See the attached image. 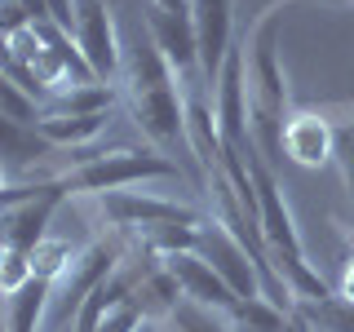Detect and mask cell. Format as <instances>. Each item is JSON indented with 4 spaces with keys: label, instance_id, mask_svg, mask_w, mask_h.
Returning <instances> with one entry per match:
<instances>
[{
    "label": "cell",
    "instance_id": "9a60e30c",
    "mask_svg": "<svg viewBox=\"0 0 354 332\" xmlns=\"http://www.w3.org/2000/svg\"><path fill=\"white\" fill-rule=\"evenodd\" d=\"M297 324L306 332H354V302L341 293H328V297H297L292 306Z\"/></svg>",
    "mask_w": 354,
    "mask_h": 332
},
{
    "label": "cell",
    "instance_id": "5bb4252c",
    "mask_svg": "<svg viewBox=\"0 0 354 332\" xmlns=\"http://www.w3.org/2000/svg\"><path fill=\"white\" fill-rule=\"evenodd\" d=\"M120 102V89L106 80H88V84H66L62 93H53L40 107V116H102Z\"/></svg>",
    "mask_w": 354,
    "mask_h": 332
},
{
    "label": "cell",
    "instance_id": "cb8c5ba5",
    "mask_svg": "<svg viewBox=\"0 0 354 332\" xmlns=\"http://www.w3.org/2000/svg\"><path fill=\"white\" fill-rule=\"evenodd\" d=\"M142 324H147V315H142L133 302H115V306H106V315H102V324H97V332H138Z\"/></svg>",
    "mask_w": 354,
    "mask_h": 332
},
{
    "label": "cell",
    "instance_id": "7a4b0ae2",
    "mask_svg": "<svg viewBox=\"0 0 354 332\" xmlns=\"http://www.w3.org/2000/svg\"><path fill=\"white\" fill-rule=\"evenodd\" d=\"M243 164H248V177H252V186H257V226H261V243H266V252H270L274 270L283 275V284L292 288V297H328L332 288L324 284V275L306 257L301 230H297L292 208H288L279 182H274V169L266 164V155L257 147L243 155Z\"/></svg>",
    "mask_w": 354,
    "mask_h": 332
},
{
    "label": "cell",
    "instance_id": "6da1fadb",
    "mask_svg": "<svg viewBox=\"0 0 354 332\" xmlns=\"http://www.w3.org/2000/svg\"><path fill=\"white\" fill-rule=\"evenodd\" d=\"M279 18L283 5L270 0L261 9V18L248 27L243 36V98H248V129L257 151L266 155V164L283 160V124L292 116L288 107V80L279 66Z\"/></svg>",
    "mask_w": 354,
    "mask_h": 332
},
{
    "label": "cell",
    "instance_id": "7c38bea8",
    "mask_svg": "<svg viewBox=\"0 0 354 332\" xmlns=\"http://www.w3.org/2000/svg\"><path fill=\"white\" fill-rule=\"evenodd\" d=\"M164 266H169V275L177 279V288H182V297H191V302L199 306H213V310H235L239 297L226 288V279L208 266L199 252H169V257H160Z\"/></svg>",
    "mask_w": 354,
    "mask_h": 332
},
{
    "label": "cell",
    "instance_id": "4316f807",
    "mask_svg": "<svg viewBox=\"0 0 354 332\" xmlns=\"http://www.w3.org/2000/svg\"><path fill=\"white\" fill-rule=\"evenodd\" d=\"M337 293H341V297H350V302H354V252H350V257H346V266H341V279H337Z\"/></svg>",
    "mask_w": 354,
    "mask_h": 332
},
{
    "label": "cell",
    "instance_id": "4dcf8cb0",
    "mask_svg": "<svg viewBox=\"0 0 354 332\" xmlns=\"http://www.w3.org/2000/svg\"><path fill=\"white\" fill-rule=\"evenodd\" d=\"M5 186H9V169H5V164H0V191H5Z\"/></svg>",
    "mask_w": 354,
    "mask_h": 332
},
{
    "label": "cell",
    "instance_id": "f1b7e54d",
    "mask_svg": "<svg viewBox=\"0 0 354 332\" xmlns=\"http://www.w3.org/2000/svg\"><path fill=\"white\" fill-rule=\"evenodd\" d=\"M142 9H191V0H142Z\"/></svg>",
    "mask_w": 354,
    "mask_h": 332
},
{
    "label": "cell",
    "instance_id": "603a6c76",
    "mask_svg": "<svg viewBox=\"0 0 354 332\" xmlns=\"http://www.w3.org/2000/svg\"><path fill=\"white\" fill-rule=\"evenodd\" d=\"M31 252L22 248H0V297H14L22 284H31Z\"/></svg>",
    "mask_w": 354,
    "mask_h": 332
},
{
    "label": "cell",
    "instance_id": "484cf974",
    "mask_svg": "<svg viewBox=\"0 0 354 332\" xmlns=\"http://www.w3.org/2000/svg\"><path fill=\"white\" fill-rule=\"evenodd\" d=\"M111 9H115V18H124V27H138L142 22V0H106ZM120 27V31H124Z\"/></svg>",
    "mask_w": 354,
    "mask_h": 332
},
{
    "label": "cell",
    "instance_id": "5b68a950",
    "mask_svg": "<svg viewBox=\"0 0 354 332\" xmlns=\"http://www.w3.org/2000/svg\"><path fill=\"white\" fill-rule=\"evenodd\" d=\"M71 40L84 53L88 71L97 80H120V58H124V31L115 22V9L106 0H71Z\"/></svg>",
    "mask_w": 354,
    "mask_h": 332
},
{
    "label": "cell",
    "instance_id": "2e32d148",
    "mask_svg": "<svg viewBox=\"0 0 354 332\" xmlns=\"http://www.w3.org/2000/svg\"><path fill=\"white\" fill-rule=\"evenodd\" d=\"M49 306H53V284L49 279L22 284L14 297H5V332H40Z\"/></svg>",
    "mask_w": 354,
    "mask_h": 332
},
{
    "label": "cell",
    "instance_id": "30bf717a",
    "mask_svg": "<svg viewBox=\"0 0 354 332\" xmlns=\"http://www.w3.org/2000/svg\"><path fill=\"white\" fill-rule=\"evenodd\" d=\"M62 199H66V195L53 186V177H44V195H31V199H18V204H5V208H0V248H22V252H31L44 235H49V217H53V208H58Z\"/></svg>",
    "mask_w": 354,
    "mask_h": 332
},
{
    "label": "cell",
    "instance_id": "ac0fdd59",
    "mask_svg": "<svg viewBox=\"0 0 354 332\" xmlns=\"http://www.w3.org/2000/svg\"><path fill=\"white\" fill-rule=\"evenodd\" d=\"M230 324H235V332H306L292 315H283L266 297H239L230 310Z\"/></svg>",
    "mask_w": 354,
    "mask_h": 332
},
{
    "label": "cell",
    "instance_id": "7402d4cb",
    "mask_svg": "<svg viewBox=\"0 0 354 332\" xmlns=\"http://www.w3.org/2000/svg\"><path fill=\"white\" fill-rule=\"evenodd\" d=\"M332 164H337L341 186H346V195H350V204H354V120L332 124Z\"/></svg>",
    "mask_w": 354,
    "mask_h": 332
},
{
    "label": "cell",
    "instance_id": "ffe728a7",
    "mask_svg": "<svg viewBox=\"0 0 354 332\" xmlns=\"http://www.w3.org/2000/svg\"><path fill=\"white\" fill-rule=\"evenodd\" d=\"M75 243L71 239H58V235H44L36 248H31V275L36 279H49V284H58L62 275H66V266L75 261Z\"/></svg>",
    "mask_w": 354,
    "mask_h": 332
},
{
    "label": "cell",
    "instance_id": "44dd1931",
    "mask_svg": "<svg viewBox=\"0 0 354 332\" xmlns=\"http://www.w3.org/2000/svg\"><path fill=\"white\" fill-rule=\"evenodd\" d=\"M0 116L18 120V124H36V120H40V102L18 80H9L5 71H0Z\"/></svg>",
    "mask_w": 354,
    "mask_h": 332
},
{
    "label": "cell",
    "instance_id": "f546056e",
    "mask_svg": "<svg viewBox=\"0 0 354 332\" xmlns=\"http://www.w3.org/2000/svg\"><path fill=\"white\" fill-rule=\"evenodd\" d=\"M279 5H283V9H292V5H301V0H279ZM328 5H350V9H354V0H328Z\"/></svg>",
    "mask_w": 354,
    "mask_h": 332
},
{
    "label": "cell",
    "instance_id": "d4e9b609",
    "mask_svg": "<svg viewBox=\"0 0 354 332\" xmlns=\"http://www.w3.org/2000/svg\"><path fill=\"white\" fill-rule=\"evenodd\" d=\"M31 27V14L18 5V0H0V40H9V36H18V31H27Z\"/></svg>",
    "mask_w": 354,
    "mask_h": 332
},
{
    "label": "cell",
    "instance_id": "277c9868",
    "mask_svg": "<svg viewBox=\"0 0 354 332\" xmlns=\"http://www.w3.org/2000/svg\"><path fill=\"white\" fill-rule=\"evenodd\" d=\"M129 107V120L138 133L151 142V151L169 155L177 164V151L191 155L186 147V111H182V84H160V89H138V93H120Z\"/></svg>",
    "mask_w": 354,
    "mask_h": 332
},
{
    "label": "cell",
    "instance_id": "4fadbf2b",
    "mask_svg": "<svg viewBox=\"0 0 354 332\" xmlns=\"http://www.w3.org/2000/svg\"><path fill=\"white\" fill-rule=\"evenodd\" d=\"M31 129L53 151H88L111 129V111H102V116H40Z\"/></svg>",
    "mask_w": 354,
    "mask_h": 332
},
{
    "label": "cell",
    "instance_id": "ba28073f",
    "mask_svg": "<svg viewBox=\"0 0 354 332\" xmlns=\"http://www.w3.org/2000/svg\"><path fill=\"white\" fill-rule=\"evenodd\" d=\"M97 208L115 226L120 239H138L142 230L164 226V221H204V213H195L191 204H177V199H164V195H142V191L97 195Z\"/></svg>",
    "mask_w": 354,
    "mask_h": 332
},
{
    "label": "cell",
    "instance_id": "8992f818",
    "mask_svg": "<svg viewBox=\"0 0 354 332\" xmlns=\"http://www.w3.org/2000/svg\"><path fill=\"white\" fill-rule=\"evenodd\" d=\"M120 257H124V248H120V239H88L80 252H75V261L66 266V275L58 284H53V302H58V328H71V319L80 315V306L93 297L97 284L111 279V270L120 266Z\"/></svg>",
    "mask_w": 354,
    "mask_h": 332
},
{
    "label": "cell",
    "instance_id": "e0dca14e",
    "mask_svg": "<svg viewBox=\"0 0 354 332\" xmlns=\"http://www.w3.org/2000/svg\"><path fill=\"white\" fill-rule=\"evenodd\" d=\"M49 155H53V147L31 124H18V120L0 116V164L5 169H31V164L49 160Z\"/></svg>",
    "mask_w": 354,
    "mask_h": 332
},
{
    "label": "cell",
    "instance_id": "8fae6325",
    "mask_svg": "<svg viewBox=\"0 0 354 332\" xmlns=\"http://www.w3.org/2000/svg\"><path fill=\"white\" fill-rule=\"evenodd\" d=\"M283 160H292L297 169H324L332 164V120L324 111H292L283 124Z\"/></svg>",
    "mask_w": 354,
    "mask_h": 332
},
{
    "label": "cell",
    "instance_id": "d6986e66",
    "mask_svg": "<svg viewBox=\"0 0 354 332\" xmlns=\"http://www.w3.org/2000/svg\"><path fill=\"white\" fill-rule=\"evenodd\" d=\"M160 332H235V324H230L226 310H213V306H199L191 297H182L160 319Z\"/></svg>",
    "mask_w": 354,
    "mask_h": 332
},
{
    "label": "cell",
    "instance_id": "9c48e42d",
    "mask_svg": "<svg viewBox=\"0 0 354 332\" xmlns=\"http://www.w3.org/2000/svg\"><path fill=\"white\" fill-rule=\"evenodd\" d=\"M191 22L199 49V80L213 89L226 53L235 49V5L230 0H191Z\"/></svg>",
    "mask_w": 354,
    "mask_h": 332
},
{
    "label": "cell",
    "instance_id": "52a82bcc",
    "mask_svg": "<svg viewBox=\"0 0 354 332\" xmlns=\"http://www.w3.org/2000/svg\"><path fill=\"white\" fill-rule=\"evenodd\" d=\"M213 270L226 279V288L235 297H261V275H257V261H252V252L243 248V243L230 235L226 226H221L217 217H204L195 226V248Z\"/></svg>",
    "mask_w": 354,
    "mask_h": 332
},
{
    "label": "cell",
    "instance_id": "3957f363",
    "mask_svg": "<svg viewBox=\"0 0 354 332\" xmlns=\"http://www.w3.org/2000/svg\"><path fill=\"white\" fill-rule=\"evenodd\" d=\"M155 177H182V169L169 155L151 151V147H111L97 155H75L71 169L53 173V186L62 195H111V191H129L138 182H155Z\"/></svg>",
    "mask_w": 354,
    "mask_h": 332
},
{
    "label": "cell",
    "instance_id": "83f0119b",
    "mask_svg": "<svg viewBox=\"0 0 354 332\" xmlns=\"http://www.w3.org/2000/svg\"><path fill=\"white\" fill-rule=\"evenodd\" d=\"M18 5L31 14V22H44V18H53V14H49V0H18Z\"/></svg>",
    "mask_w": 354,
    "mask_h": 332
}]
</instances>
